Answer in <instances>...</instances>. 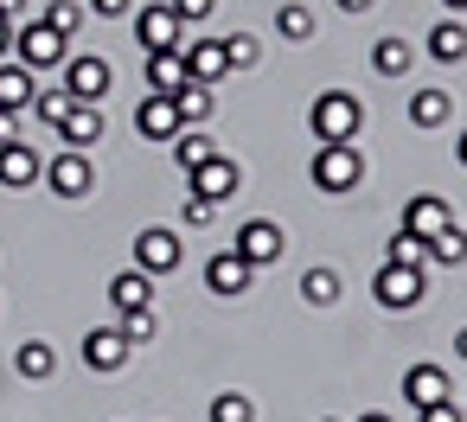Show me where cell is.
I'll return each mask as SVG.
<instances>
[{
	"label": "cell",
	"mask_w": 467,
	"mask_h": 422,
	"mask_svg": "<svg viewBox=\"0 0 467 422\" xmlns=\"http://www.w3.org/2000/svg\"><path fill=\"white\" fill-rule=\"evenodd\" d=\"M307 180H314V192H352L358 180H365V160H358V148L352 141H320L314 148V160H307Z\"/></svg>",
	"instance_id": "1"
},
{
	"label": "cell",
	"mask_w": 467,
	"mask_h": 422,
	"mask_svg": "<svg viewBox=\"0 0 467 422\" xmlns=\"http://www.w3.org/2000/svg\"><path fill=\"white\" fill-rule=\"evenodd\" d=\"M14 58H20L26 71H52V65H65V58H71V39H65V33H52L39 14H26V20H20V33H14Z\"/></svg>",
	"instance_id": "2"
},
{
	"label": "cell",
	"mask_w": 467,
	"mask_h": 422,
	"mask_svg": "<svg viewBox=\"0 0 467 422\" xmlns=\"http://www.w3.org/2000/svg\"><path fill=\"white\" fill-rule=\"evenodd\" d=\"M307 129H314V141H352L358 135V103L346 90H320L314 109H307Z\"/></svg>",
	"instance_id": "3"
},
{
	"label": "cell",
	"mask_w": 467,
	"mask_h": 422,
	"mask_svg": "<svg viewBox=\"0 0 467 422\" xmlns=\"http://www.w3.org/2000/svg\"><path fill=\"white\" fill-rule=\"evenodd\" d=\"M135 39H141V52H186V26L167 0L161 7H135Z\"/></svg>",
	"instance_id": "4"
},
{
	"label": "cell",
	"mask_w": 467,
	"mask_h": 422,
	"mask_svg": "<svg viewBox=\"0 0 467 422\" xmlns=\"http://www.w3.org/2000/svg\"><path fill=\"white\" fill-rule=\"evenodd\" d=\"M237 186H244V167H237L231 154H212V160H199V167L186 173V192H199V199H212V205L237 199Z\"/></svg>",
	"instance_id": "5"
},
{
	"label": "cell",
	"mask_w": 467,
	"mask_h": 422,
	"mask_svg": "<svg viewBox=\"0 0 467 422\" xmlns=\"http://www.w3.org/2000/svg\"><path fill=\"white\" fill-rule=\"evenodd\" d=\"M186 262V243H180V231H167V224H148L141 237H135V269H148V275H173Z\"/></svg>",
	"instance_id": "6"
},
{
	"label": "cell",
	"mask_w": 467,
	"mask_h": 422,
	"mask_svg": "<svg viewBox=\"0 0 467 422\" xmlns=\"http://www.w3.org/2000/svg\"><path fill=\"white\" fill-rule=\"evenodd\" d=\"M46 186H52L58 199H90V186H97V173H90V154H84V148H65V154H52V160H46Z\"/></svg>",
	"instance_id": "7"
},
{
	"label": "cell",
	"mask_w": 467,
	"mask_h": 422,
	"mask_svg": "<svg viewBox=\"0 0 467 422\" xmlns=\"http://www.w3.org/2000/svg\"><path fill=\"white\" fill-rule=\"evenodd\" d=\"M371 294H378V307H390V314H410V307L422 301V269L384 262V269L371 275Z\"/></svg>",
	"instance_id": "8"
},
{
	"label": "cell",
	"mask_w": 467,
	"mask_h": 422,
	"mask_svg": "<svg viewBox=\"0 0 467 422\" xmlns=\"http://www.w3.org/2000/svg\"><path fill=\"white\" fill-rule=\"evenodd\" d=\"M58 71H65V90H71L78 103H103V97H109V65H103L97 52H71Z\"/></svg>",
	"instance_id": "9"
},
{
	"label": "cell",
	"mask_w": 467,
	"mask_h": 422,
	"mask_svg": "<svg viewBox=\"0 0 467 422\" xmlns=\"http://www.w3.org/2000/svg\"><path fill=\"white\" fill-rule=\"evenodd\" d=\"M250 269H263V262H275L282 250H288V237H282V224H269V218H250L244 231H237V243H231Z\"/></svg>",
	"instance_id": "10"
},
{
	"label": "cell",
	"mask_w": 467,
	"mask_h": 422,
	"mask_svg": "<svg viewBox=\"0 0 467 422\" xmlns=\"http://www.w3.org/2000/svg\"><path fill=\"white\" fill-rule=\"evenodd\" d=\"M129 352H135V345L122 339V326H90V333H84V365H90V371H103V377H109V371H122V365H129Z\"/></svg>",
	"instance_id": "11"
},
{
	"label": "cell",
	"mask_w": 467,
	"mask_h": 422,
	"mask_svg": "<svg viewBox=\"0 0 467 422\" xmlns=\"http://www.w3.org/2000/svg\"><path fill=\"white\" fill-rule=\"evenodd\" d=\"M39 180H46V160L33 154V141H7V148H0V186H7V192H26Z\"/></svg>",
	"instance_id": "12"
},
{
	"label": "cell",
	"mask_w": 467,
	"mask_h": 422,
	"mask_svg": "<svg viewBox=\"0 0 467 422\" xmlns=\"http://www.w3.org/2000/svg\"><path fill=\"white\" fill-rule=\"evenodd\" d=\"M135 129H141L148 141H173V135H180V109H173V97H167V90H148L141 109H135Z\"/></svg>",
	"instance_id": "13"
},
{
	"label": "cell",
	"mask_w": 467,
	"mask_h": 422,
	"mask_svg": "<svg viewBox=\"0 0 467 422\" xmlns=\"http://www.w3.org/2000/svg\"><path fill=\"white\" fill-rule=\"evenodd\" d=\"M250 275H256V269H250L237 250H218V256L205 262V288L224 294V301H231V294H250Z\"/></svg>",
	"instance_id": "14"
},
{
	"label": "cell",
	"mask_w": 467,
	"mask_h": 422,
	"mask_svg": "<svg viewBox=\"0 0 467 422\" xmlns=\"http://www.w3.org/2000/svg\"><path fill=\"white\" fill-rule=\"evenodd\" d=\"M33 97H39V71H26L20 58H0V109H33Z\"/></svg>",
	"instance_id": "15"
},
{
	"label": "cell",
	"mask_w": 467,
	"mask_h": 422,
	"mask_svg": "<svg viewBox=\"0 0 467 422\" xmlns=\"http://www.w3.org/2000/svg\"><path fill=\"white\" fill-rule=\"evenodd\" d=\"M186 77L192 84H218L224 71H231V58H224V39H186Z\"/></svg>",
	"instance_id": "16"
},
{
	"label": "cell",
	"mask_w": 467,
	"mask_h": 422,
	"mask_svg": "<svg viewBox=\"0 0 467 422\" xmlns=\"http://www.w3.org/2000/svg\"><path fill=\"white\" fill-rule=\"evenodd\" d=\"M441 224H454V211H448V199H441V192H416V199L403 205V231H416L422 243H429Z\"/></svg>",
	"instance_id": "17"
},
{
	"label": "cell",
	"mask_w": 467,
	"mask_h": 422,
	"mask_svg": "<svg viewBox=\"0 0 467 422\" xmlns=\"http://www.w3.org/2000/svg\"><path fill=\"white\" fill-rule=\"evenodd\" d=\"M58 141H65V148H90V141H103V103H71V116L58 122Z\"/></svg>",
	"instance_id": "18"
},
{
	"label": "cell",
	"mask_w": 467,
	"mask_h": 422,
	"mask_svg": "<svg viewBox=\"0 0 467 422\" xmlns=\"http://www.w3.org/2000/svg\"><path fill=\"white\" fill-rule=\"evenodd\" d=\"M109 307H116V314H129V307H154L148 269H122V275H109Z\"/></svg>",
	"instance_id": "19"
},
{
	"label": "cell",
	"mask_w": 467,
	"mask_h": 422,
	"mask_svg": "<svg viewBox=\"0 0 467 422\" xmlns=\"http://www.w3.org/2000/svg\"><path fill=\"white\" fill-rule=\"evenodd\" d=\"M403 396H410L416 409H422V403H441V396H448V371H441V365H410V371H403Z\"/></svg>",
	"instance_id": "20"
},
{
	"label": "cell",
	"mask_w": 467,
	"mask_h": 422,
	"mask_svg": "<svg viewBox=\"0 0 467 422\" xmlns=\"http://www.w3.org/2000/svg\"><path fill=\"white\" fill-rule=\"evenodd\" d=\"M173 109H180V129H186V122L199 129V122L218 109V97H212V84H192V77H186V84L173 90Z\"/></svg>",
	"instance_id": "21"
},
{
	"label": "cell",
	"mask_w": 467,
	"mask_h": 422,
	"mask_svg": "<svg viewBox=\"0 0 467 422\" xmlns=\"http://www.w3.org/2000/svg\"><path fill=\"white\" fill-rule=\"evenodd\" d=\"M448 116H454V97L448 90H416L410 97V122L416 129H448Z\"/></svg>",
	"instance_id": "22"
},
{
	"label": "cell",
	"mask_w": 467,
	"mask_h": 422,
	"mask_svg": "<svg viewBox=\"0 0 467 422\" xmlns=\"http://www.w3.org/2000/svg\"><path fill=\"white\" fill-rule=\"evenodd\" d=\"M275 33L288 46H307L314 39V7H307V0H282V7H275Z\"/></svg>",
	"instance_id": "23"
},
{
	"label": "cell",
	"mask_w": 467,
	"mask_h": 422,
	"mask_svg": "<svg viewBox=\"0 0 467 422\" xmlns=\"http://www.w3.org/2000/svg\"><path fill=\"white\" fill-rule=\"evenodd\" d=\"M14 371H20V377H33V384H46V377L58 371V352H52L46 339H26V345L14 352Z\"/></svg>",
	"instance_id": "24"
},
{
	"label": "cell",
	"mask_w": 467,
	"mask_h": 422,
	"mask_svg": "<svg viewBox=\"0 0 467 422\" xmlns=\"http://www.w3.org/2000/svg\"><path fill=\"white\" fill-rule=\"evenodd\" d=\"M180 84H186V58L180 52H148V90H167L173 97Z\"/></svg>",
	"instance_id": "25"
},
{
	"label": "cell",
	"mask_w": 467,
	"mask_h": 422,
	"mask_svg": "<svg viewBox=\"0 0 467 422\" xmlns=\"http://www.w3.org/2000/svg\"><path fill=\"white\" fill-rule=\"evenodd\" d=\"M339 294H346L339 269H307V275H301V301H307V307H333Z\"/></svg>",
	"instance_id": "26"
},
{
	"label": "cell",
	"mask_w": 467,
	"mask_h": 422,
	"mask_svg": "<svg viewBox=\"0 0 467 422\" xmlns=\"http://www.w3.org/2000/svg\"><path fill=\"white\" fill-rule=\"evenodd\" d=\"M429 58L461 65V58H467V26H461V20H441V26L429 33Z\"/></svg>",
	"instance_id": "27"
},
{
	"label": "cell",
	"mask_w": 467,
	"mask_h": 422,
	"mask_svg": "<svg viewBox=\"0 0 467 422\" xmlns=\"http://www.w3.org/2000/svg\"><path fill=\"white\" fill-rule=\"evenodd\" d=\"M410 65H416V52H410L403 39H378V46H371V71H378V77H403Z\"/></svg>",
	"instance_id": "28"
},
{
	"label": "cell",
	"mask_w": 467,
	"mask_h": 422,
	"mask_svg": "<svg viewBox=\"0 0 467 422\" xmlns=\"http://www.w3.org/2000/svg\"><path fill=\"white\" fill-rule=\"evenodd\" d=\"M212 154H218L212 135H199V129H180V135H173V160H180V173H192V167L212 160Z\"/></svg>",
	"instance_id": "29"
},
{
	"label": "cell",
	"mask_w": 467,
	"mask_h": 422,
	"mask_svg": "<svg viewBox=\"0 0 467 422\" xmlns=\"http://www.w3.org/2000/svg\"><path fill=\"white\" fill-rule=\"evenodd\" d=\"M52 33H65V39H78L84 33V20H90V7H84V0H52V7L39 14Z\"/></svg>",
	"instance_id": "30"
},
{
	"label": "cell",
	"mask_w": 467,
	"mask_h": 422,
	"mask_svg": "<svg viewBox=\"0 0 467 422\" xmlns=\"http://www.w3.org/2000/svg\"><path fill=\"white\" fill-rule=\"evenodd\" d=\"M384 262H403V269H429V243H422L416 231H403V224H397V237H390Z\"/></svg>",
	"instance_id": "31"
},
{
	"label": "cell",
	"mask_w": 467,
	"mask_h": 422,
	"mask_svg": "<svg viewBox=\"0 0 467 422\" xmlns=\"http://www.w3.org/2000/svg\"><path fill=\"white\" fill-rule=\"evenodd\" d=\"M429 262H467V231L461 224H441L429 237Z\"/></svg>",
	"instance_id": "32"
},
{
	"label": "cell",
	"mask_w": 467,
	"mask_h": 422,
	"mask_svg": "<svg viewBox=\"0 0 467 422\" xmlns=\"http://www.w3.org/2000/svg\"><path fill=\"white\" fill-rule=\"evenodd\" d=\"M71 103H78V97H71V90L58 84V90H39V97H33V116H39L46 129H58V122L71 116Z\"/></svg>",
	"instance_id": "33"
},
{
	"label": "cell",
	"mask_w": 467,
	"mask_h": 422,
	"mask_svg": "<svg viewBox=\"0 0 467 422\" xmlns=\"http://www.w3.org/2000/svg\"><path fill=\"white\" fill-rule=\"evenodd\" d=\"M116 326H122L129 345H148L154 339V307H129V314H116Z\"/></svg>",
	"instance_id": "34"
},
{
	"label": "cell",
	"mask_w": 467,
	"mask_h": 422,
	"mask_svg": "<svg viewBox=\"0 0 467 422\" xmlns=\"http://www.w3.org/2000/svg\"><path fill=\"white\" fill-rule=\"evenodd\" d=\"M212 422H256V403L237 396V390H224V396H212Z\"/></svg>",
	"instance_id": "35"
},
{
	"label": "cell",
	"mask_w": 467,
	"mask_h": 422,
	"mask_svg": "<svg viewBox=\"0 0 467 422\" xmlns=\"http://www.w3.org/2000/svg\"><path fill=\"white\" fill-rule=\"evenodd\" d=\"M224 58H231V71H250V65L263 58V46H256L250 33H231V39H224Z\"/></svg>",
	"instance_id": "36"
},
{
	"label": "cell",
	"mask_w": 467,
	"mask_h": 422,
	"mask_svg": "<svg viewBox=\"0 0 467 422\" xmlns=\"http://www.w3.org/2000/svg\"><path fill=\"white\" fill-rule=\"evenodd\" d=\"M167 7L180 14V26H205V20L218 14V0H167Z\"/></svg>",
	"instance_id": "37"
},
{
	"label": "cell",
	"mask_w": 467,
	"mask_h": 422,
	"mask_svg": "<svg viewBox=\"0 0 467 422\" xmlns=\"http://www.w3.org/2000/svg\"><path fill=\"white\" fill-rule=\"evenodd\" d=\"M180 218H186V231H205V224H212V218H218V205H212V199H199V192H192V199H186V211H180Z\"/></svg>",
	"instance_id": "38"
},
{
	"label": "cell",
	"mask_w": 467,
	"mask_h": 422,
	"mask_svg": "<svg viewBox=\"0 0 467 422\" xmlns=\"http://www.w3.org/2000/svg\"><path fill=\"white\" fill-rule=\"evenodd\" d=\"M416 422H461V409L441 396V403H422V409H416Z\"/></svg>",
	"instance_id": "39"
},
{
	"label": "cell",
	"mask_w": 467,
	"mask_h": 422,
	"mask_svg": "<svg viewBox=\"0 0 467 422\" xmlns=\"http://www.w3.org/2000/svg\"><path fill=\"white\" fill-rule=\"evenodd\" d=\"M90 14H97V20H129L135 0H90Z\"/></svg>",
	"instance_id": "40"
},
{
	"label": "cell",
	"mask_w": 467,
	"mask_h": 422,
	"mask_svg": "<svg viewBox=\"0 0 467 422\" xmlns=\"http://www.w3.org/2000/svg\"><path fill=\"white\" fill-rule=\"evenodd\" d=\"M20 141V109H0V148Z\"/></svg>",
	"instance_id": "41"
},
{
	"label": "cell",
	"mask_w": 467,
	"mask_h": 422,
	"mask_svg": "<svg viewBox=\"0 0 467 422\" xmlns=\"http://www.w3.org/2000/svg\"><path fill=\"white\" fill-rule=\"evenodd\" d=\"M0 20H14V26H20V20H26V0H0Z\"/></svg>",
	"instance_id": "42"
},
{
	"label": "cell",
	"mask_w": 467,
	"mask_h": 422,
	"mask_svg": "<svg viewBox=\"0 0 467 422\" xmlns=\"http://www.w3.org/2000/svg\"><path fill=\"white\" fill-rule=\"evenodd\" d=\"M0 58H14V20H0Z\"/></svg>",
	"instance_id": "43"
},
{
	"label": "cell",
	"mask_w": 467,
	"mask_h": 422,
	"mask_svg": "<svg viewBox=\"0 0 467 422\" xmlns=\"http://www.w3.org/2000/svg\"><path fill=\"white\" fill-rule=\"evenodd\" d=\"M339 7H346V14H371V0H339Z\"/></svg>",
	"instance_id": "44"
},
{
	"label": "cell",
	"mask_w": 467,
	"mask_h": 422,
	"mask_svg": "<svg viewBox=\"0 0 467 422\" xmlns=\"http://www.w3.org/2000/svg\"><path fill=\"white\" fill-rule=\"evenodd\" d=\"M358 422H390V416H384V409H365V416H358Z\"/></svg>",
	"instance_id": "45"
},
{
	"label": "cell",
	"mask_w": 467,
	"mask_h": 422,
	"mask_svg": "<svg viewBox=\"0 0 467 422\" xmlns=\"http://www.w3.org/2000/svg\"><path fill=\"white\" fill-rule=\"evenodd\" d=\"M454 352H461V358H467V326H461V333H454Z\"/></svg>",
	"instance_id": "46"
},
{
	"label": "cell",
	"mask_w": 467,
	"mask_h": 422,
	"mask_svg": "<svg viewBox=\"0 0 467 422\" xmlns=\"http://www.w3.org/2000/svg\"><path fill=\"white\" fill-rule=\"evenodd\" d=\"M454 160H461V167H467V135H461V148H454Z\"/></svg>",
	"instance_id": "47"
},
{
	"label": "cell",
	"mask_w": 467,
	"mask_h": 422,
	"mask_svg": "<svg viewBox=\"0 0 467 422\" xmlns=\"http://www.w3.org/2000/svg\"><path fill=\"white\" fill-rule=\"evenodd\" d=\"M448 7H454V14H467V0H448Z\"/></svg>",
	"instance_id": "48"
}]
</instances>
